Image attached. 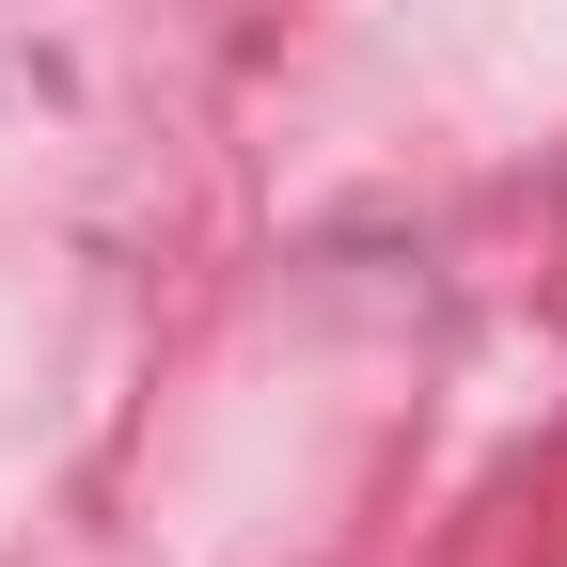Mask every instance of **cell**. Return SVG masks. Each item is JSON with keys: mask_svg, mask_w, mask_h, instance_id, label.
<instances>
[]
</instances>
